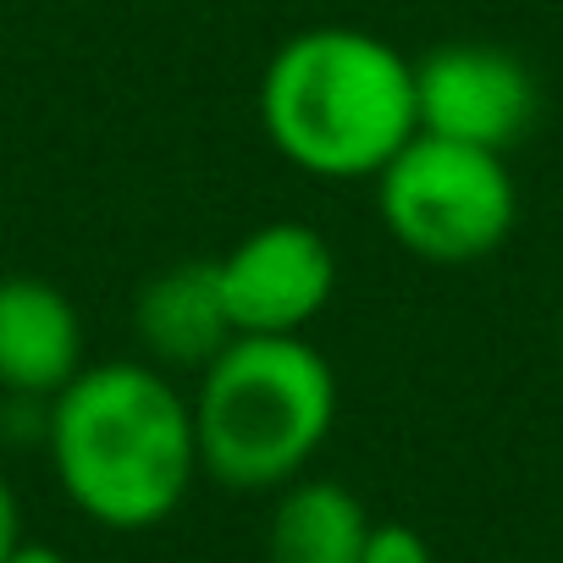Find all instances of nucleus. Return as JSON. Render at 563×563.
<instances>
[{
	"label": "nucleus",
	"instance_id": "6e6552de",
	"mask_svg": "<svg viewBox=\"0 0 563 563\" xmlns=\"http://www.w3.org/2000/svg\"><path fill=\"white\" fill-rule=\"evenodd\" d=\"M133 332L155 371L199 376L238 338L216 288V260H177L155 271L133 299Z\"/></svg>",
	"mask_w": 563,
	"mask_h": 563
},
{
	"label": "nucleus",
	"instance_id": "423d86ee",
	"mask_svg": "<svg viewBox=\"0 0 563 563\" xmlns=\"http://www.w3.org/2000/svg\"><path fill=\"white\" fill-rule=\"evenodd\" d=\"M536 111H541L536 78L503 45L459 40L415 62V117L420 133L431 139L508 155L530 133Z\"/></svg>",
	"mask_w": 563,
	"mask_h": 563
},
{
	"label": "nucleus",
	"instance_id": "9b49d317",
	"mask_svg": "<svg viewBox=\"0 0 563 563\" xmlns=\"http://www.w3.org/2000/svg\"><path fill=\"white\" fill-rule=\"evenodd\" d=\"M23 541V503H18V492H12V481H7V470H0V563L12 558V547Z\"/></svg>",
	"mask_w": 563,
	"mask_h": 563
},
{
	"label": "nucleus",
	"instance_id": "9d476101",
	"mask_svg": "<svg viewBox=\"0 0 563 563\" xmlns=\"http://www.w3.org/2000/svg\"><path fill=\"white\" fill-rule=\"evenodd\" d=\"M360 563H437V558H431V541H426L415 525L387 519V525H371Z\"/></svg>",
	"mask_w": 563,
	"mask_h": 563
},
{
	"label": "nucleus",
	"instance_id": "f257e3e1",
	"mask_svg": "<svg viewBox=\"0 0 563 563\" xmlns=\"http://www.w3.org/2000/svg\"><path fill=\"white\" fill-rule=\"evenodd\" d=\"M45 453L62 497L128 536L166 525L199 481L188 393L150 360H89L45 404Z\"/></svg>",
	"mask_w": 563,
	"mask_h": 563
},
{
	"label": "nucleus",
	"instance_id": "f8f14e48",
	"mask_svg": "<svg viewBox=\"0 0 563 563\" xmlns=\"http://www.w3.org/2000/svg\"><path fill=\"white\" fill-rule=\"evenodd\" d=\"M7 563H67V552H62V547H51V541H29V536H23V541L12 547V558H7Z\"/></svg>",
	"mask_w": 563,
	"mask_h": 563
},
{
	"label": "nucleus",
	"instance_id": "1a4fd4ad",
	"mask_svg": "<svg viewBox=\"0 0 563 563\" xmlns=\"http://www.w3.org/2000/svg\"><path fill=\"white\" fill-rule=\"evenodd\" d=\"M365 503L332 475H299L276 492L265 525L271 563H360L371 536Z\"/></svg>",
	"mask_w": 563,
	"mask_h": 563
},
{
	"label": "nucleus",
	"instance_id": "7ed1b4c3",
	"mask_svg": "<svg viewBox=\"0 0 563 563\" xmlns=\"http://www.w3.org/2000/svg\"><path fill=\"white\" fill-rule=\"evenodd\" d=\"M199 475L227 492H282L310 475L338 426V371L310 338H232L194 382Z\"/></svg>",
	"mask_w": 563,
	"mask_h": 563
},
{
	"label": "nucleus",
	"instance_id": "f03ea898",
	"mask_svg": "<svg viewBox=\"0 0 563 563\" xmlns=\"http://www.w3.org/2000/svg\"><path fill=\"white\" fill-rule=\"evenodd\" d=\"M260 128L305 177L376 183V172L420 133L415 62L371 29H299L260 73Z\"/></svg>",
	"mask_w": 563,
	"mask_h": 563
},
{
	"label": "nucleus",
	"instance_id": "0eeeda50",
	"mask_svg": "<svg viewBox=\"0 0 563 563\" xmlns=\"http://www.w3.org/2000/svg\"><path fill=\"white\" fill-rule=\"evenodd\" d=\"M84 365L78 305L45 276H0V393L51 404Z\"/></svg>",
	"mask_w": 563,
	"mask_h": 563
},
{
	"label": "nucleus",
	"instance_id": "39448f33",
	"mask_svg": "<svg viewBox=\"0 0 563 563\" xmlns=\"http://www.w3.org/2000/svg\"><path fill=\"white\" fill-rule=\"evenodd\" d=\"M216 288L238 338H305L338 294V254L310 221H260L216 260Z\"/></svg>",
	"mask_w": 563,
	"mask_h": 563
},
{
	"label": "nucleus",
	"instance_id": "20e7f679",
	"mask_svg": "<svg viewBox=\"0 0 563 563\" xmlns=\"http://www.w3.org/2000/svg\"><path fill=\"white\" fill-rule=\"evenodd\" d=\"M376 216L415 260L475 265L508 243L519 221V188L503 155L415 133L376 172Z\"/></svg>",
	"mask_w": 563,
	"mask_h": 563
}]
</instances>
